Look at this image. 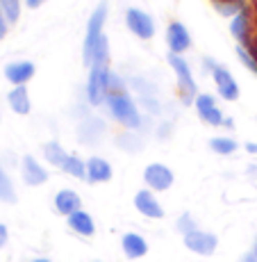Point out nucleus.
Instances as JSON below:
<instances>
[{"mask_svg": "<svg viewBox=\"0 0 257 262\" xmlns=\"http://www.w3.org/2000/svg\"><path fill=\"white\" fill-rule=\"evenodd\" d=\"M244 262H257V260H255V255H246Z\"/></svg>", "mask_w": 257, "mask_h": 262, "instance_id": "obj_30", "label": "nucleus"}, {"mask_svg": "<svg viewBox=\"0 0 257 262\" xmlns=\"http://www.w3.org/2000/svg\"><path fill=\"white\" fill-rule=\"evenodd\" d=\"M109 100V107H112V114L116 117L119 123H123L125 128H139L141 117H139V110L137 105L130 100V96L125 92H114L107 96Z\"/></svg>", "mask_w": 257, "mask_h": 262, "instance_id": "obj_2", "label": "nucleus"}, {"mask_svg": "<svg viewBox=\"0 0 257 262\" xmlns=\"http://www.w3.org/2000/svg\"><path fill=\"white\" fill-rule=\"evenodd\" d=\"M68 226L75 230V233L84 235V237H89V235L96 233V224H94L91 214L82 212V210H78V212H73L68 216Z\"/></svg>", "mask_w": 257, "mask_h": 262, "instance_id": "obj_18", "label": "nucleus"}, {"mask_svg": "<svg viewBox=\"0 0 257 262\" xmlns=\"http://www.w3.org/2000/svg\"><path fill=\"white\" fill-rule=\"evenodd\" d=\"M0 199L3 201H7V203H14V187H12V183H9V178L5 176V171L0 169Z\"/></svg>", "mask_w": 257, "mask_h": 262, "instance_id": "obj_23", "label": "nucleus"}, {"mask_svg": "<svg viewBox=\"0 0 257 262\" xmlns=\"http://www.w3.org/2000/svg\"><path fill=\"white\" fill-rule=\"evenodd\" d=\"M0 7L7 14L9 21H16L18 14H21V7H18V0H0Z\"/></svg>", "mask_w": 257, "mask_h": 262, "instance_id": "obj_24", "label": "nucleus"}, {"mask_svg": "<svg viewBox=\"0 0 257 262\" xmlns=\"http://www.w3.org/2000/svg\"><path fill=\"white\" fill-rule=\"evenodd\" d=\"M5 75H7L9 82H14L16 87H21V84H25L34 75V64L32 62H14L5 69Z\"/></svg>", "mask_w": 257, "mask_h": 262, "instance_id": "obj_13", "label": "nucleus"}, {"mask_svg": "<svg viewBox=\"0 0 257 262\" xmlns=\"http://www.w3.org/2000/svg\"><path fill=\"white\" fill-rule=\"evenodd\" d=\"M184 244H187L189 251L198 255H212L216 249V237L212 233H205V230H191V233L184 235Z\"/></svg>", "mask_w": 257, "mask_h": 262, "instance_id": "obj_6", "label": "nucleus"}, {"mask_svg": "<svg viewBox=\"0 0 257 262\" xmlns=\"http://www.w3.org/2000/svg\"><path fill=\"white\" fill-rule=\"evenodd\" d=\"M7 100H9V105H12V110L16 114H28L30 112V98H28V89L23 87H16V89H12L7 96Z\"/></svg>", "mask_w": 257, "mask_h": 262, "instance_id": "obj_19", "label": "nucleus"}, {"mask_svg": "<svg viewBox=\"0 0 257 262\" xmlns=\"http://www.w3.org/2000/svg\"><path fill=\"white\" fill-rule=\"evenodd\" d=\"M43 155H46V160L50 164H55V167H64V162L68 160V155L64 153V148L57 142H50L43 146Z\"/></svg>", "mask_w": 257, "mask_h": 262, "instance_id": "obj_20", "label": "nucleus"}, {"mask_svg": "<svg viewBox=\"0 0 257 262\" xmlns=\"http://www.w3.org/2000/svg\"><path fill=\"white\" fill-rule=\"evenodd\" d=\"M209 148L214 150V153H219V155H230V153H235L237 150V142L235 139H230V137H214L209 142Z\"/></svg>", "mask_w": 257, "mask_h": 262, "instance_id": "obj_22", "label": "nucleus"}, {"mask_svg": "<svg viewBox=\"0 0 257 262\" xmlns=\"http://www.w3.org/2000/svg\"><path fill=\"white\" fill-rule=\"evenodd\" d=\"M121 246H123L125 255L132 260L141 258V255H146V251H148V244H146L144 237H139L137 233H125L123 239H121Z\"/></svg>", "mask_w": 257, "mask_h": 262, "instance_id": "obj_16", "label": "nucleus"}, {"mask_svg": "<svg viewBox=\"0 0 257 262\" xmlns=\"http://www.w3.org/2000/svg\"><path fill=\"white\" fill-rule=\"evenodd\" d=\"M246 18H248V30H246V39L241 41V48L248 50L257 62V0H253L250 9H244Z\"/></svg>", "mask_w": 257, "mask_h": 262, "instance_id": "obj_11", "label": "nucleus"}, {"mask_svg": "<svg viewBox=\"0 0 257 262\" xmlns=\"http://www.w3.org/2000/svg\"><path fill=\"white\" fill-rule=\"evenodd\" d=\"M253 255H255V260H257V242H255V251H253Z\"/></svg>", "mask_w": 257, "mask_h": 262, "instance_id": "obj_31", "label": "nucleus"}, {"mask_svg": "<svg viewBox=\"0 0 257 262\" xmlns=\"http://www.w3.org/2000/svg\"><path fill=\"white\" fill-rule=\"evenodd\" d=\"M87 178L91 183H105L112 178V167L109 162H105L103 158H91L87 162Z\"/></svg>", "mask_w": 257, "mask_h": 262, "instance_id": "obj_17", "label": "nucleus"}, {"mask_svg": "<svg viewBox=\"0 0 257 262\" xmlns=\"http://www.w3.org/2000/svg\"><path fill=\"white\" fill-rule=\"evenodd\" d=\"M34 262H48V260H34Z\"/></svg>", "mask_w": 257, "mask_h": 262, "instance_id": "obj_32", "label": "nucleus"}, {"mask_svg": "<svg viewBox=\"0 0 257 262\" xmlns=\"http://www.w3.org/2000/svg\"><path fill=\"white\" fill-rule=\"evenodd\" d=\"M134 208H137L141 214L150 216V219H159V216H164L162 205L157 203V199H155L148 189L137 191V196H134Z\"/></svg>", "mask_w": 257, "mask_h": 262, "instance_id": "obj_10", "label": "nucleus"}, {"mask_svg": "<svg viewBox=\"0 0 257 262\" xmlns=\"http://www.w3.org/2000/svg\"><path fill=\"white\" fill-rule=\"evenodd\" d=\"M87 96L91 105H100L109 96V71L107 64H94L91 73H89V84H87Z\"/></svg>", "mask_w": 257, "mask_h": 262, "instance_id": "obj_4", "label": "nucleus"}, {"mask_svg": "<svg viewBox=\"0 0 257 262\" xmlns=\"http://www.w3.org/2000/svg\"><path fill=\"white\" fill-rule=\"evenodd\" d=\"M23 178L28 185H43L48 180V173L41 164H37V160L25 155L23 158Z\"/></svg>", "mask_w": 257, "mask_h": 262, "instance_id": "obj_14", "label": "nucleus"}, {"mask_svg": "<svg viewBox=\"0 0 257 262\" xmlns=\"http://www.w3.org/2000/svg\"><path fill=\"white\" fill-rule=\"evenodd\" d=\"M43 0H28V7H39Z\"/></svg>", "mask_w": 257, "mask_h": 262, "instance_id": "obj_28", "label": "nucleus"}, {"mask_svg": "<svg viewBox=\"0 0 257 262\" xmlns=\"http://www.w3.org/2000/svg\"><path fill=\"white\" fill-rule=\"evenodd\" d=\"M105 16H107V3H100L98 7H96V12L91 14V18H89L87 37H84L82 57H84V64H87V67H91V64H94V55H96V50H98L100 39H103Z\"/></svg>", "mask_w": 257, "mask_h": 262, "instance_id": "obj_1", "label": "nucleus"}, {"mask_svg": "<svg viewBox=\"0 0 257 262\" xmlns=\"http://www.w3.org/2000/svg\"><path fill=\"white\" fill-rule=\"evenodd\" d=\"M80 205H82V201H80V196L75 194L73 189H62L57 196H55V208H57L62 214H66V216L78 212Z\"/></svg>", "mask_w": 257, "mask_h": 262, "instance_id": "obj_15", "label": "nucleus"}, {"mask_svg": "<svg viewBox=\"0 0 257 262\" xmlns=\"http://www.w3.org/2000/svg\"><path fill=\"white\" fill-rule=\"evenodd\" d=\"M169 64L173 67L175 78H178L180 98H182L184 105H189L191 100L196 98V82H194V75L189 71V64L182 59V55H173V53H171V57H169Z\"/></svg>", "mask_w": 257, "mask_h": 262, "instance_id": "obj_3", "label": "nucleus"}, {"mask_svg": "<svg viewBox=\"0 0 257 262\" xmlns=\"http://www.w3.org/2000/svg\"><path fill=\"white\" fill-rule=\"evenodd\" d=\"M178 228H180V230H184V235H187V233H191V230H196V228H194V224H191V219H189L187 214H184L182 219L178 221Z\"/></svg>", "mask_w": 257, "mask_h": 262, "instance_id": "obj_25", "label": "nucleus"}, {"mask_svg": "<svg viewBox=\"0 0 257 262\" xmlns=\"http://www.w3.org/2000/svg\"><path fill=\"white\" fill-rule=\"evenodd\" d=\"M196 110H198L200 119L207 121L209 125H221V123H225L223 114H221V110L214 105V98H212L209 94L196 96Z\"/></svg>", "mask_w": 257, "mask_h": 262, "instance_id": "obj_9", "label": "nucleus"}, {"mask_svg": "<svg viewBox=\"0 0 257 262\" xmlns=\"http://www.w3.org/2000/svg\"><path fill=\"white\" fill-rule=\"evenodd\" d=\"M144 180L150 189H157V191H164L173 185V171L164 164H150L146 167L144 171Z\"/></svg>", "mask_w": 257, "mask_h": 262, "instance_id": "obj_5", "label": "nucleus"}, {"mask_svg": "<svg viewBox=\"0 0 257 262\" xmlns=\"http://www.w3.org/2000/svg\"><path fill=\"white\" fill-rule=\"evenodd\" d=\"M62 169L66 171L68 176H73V178H84V176H87V164L80 158H75V155H68V160L64 162Z\"/></svg>", "mask_w": 257, "mask_h": 262, "instance_id": "obj_21", "label": "nucleus"}, {"mask_svg": "<svg viewBox=\"0 0 257 262\" xmlns=\"http://www.w3.org/2000/svg\"><path fill=\"white\" fill-rule=\"evenodd\" d=\"M169 46L173 50V55H182L184 50L191 46V37L182 23L175 21L169 25Z\"/></svg>", "mask_w": 257, "mask_h": 262, "instance_id": "obj_12", "label": "nucleus"}, {"mask_svg": "<svg viewBox=\"0 0 257 262\" xmlns=\"http://www.w3.org/2000/svg\"><path fill=\"white\" fill-rule=\"evenodd\" d=\"M212 75H214V82H216V87H219V94L223 96L225 100H237V98H239V87H237V80L230 75L228 69L214 67V69H212Z\"/></svg>", "mask_w": 257, "mask_h": 262, "instance_id": "obj_8", "label": "nucleus"}, {"mask_svg": "<svg viewBox=\"0 0 257 262\" xmlns=\"http://www.w3.org/2000/svg\"><path fill=\"white\" fill-rule=\"evenodd\" d=\"M246 150L248 153H257V144H246Z\"/></svg>", "mask_w": 257, "mask_h": 262, "instance_id": "obj_29", "label": "nucleus"}, {"mask_svg": "<svg viewBox=\"0 0 257 262\" xmlns=\"http://www.w3.org/2000/svg\"><path fill=\"white\" fill-rule=\"evenodd\" d=\"M125 21H128V28L132 30L134 34H137L139 39H150L155 34V23L153 18L148 16L146 12H141V9H128V16H125Z\"/></svg>", "mask_w": 257, "mask_h": 262, "instance_id": "obj_7", "label": "nucleus"}, {"mask_svg": "<svg viewBox=\"0 0 257 262\" xmlns=\"http://www.w3.org/2000/svg\"><path fill=\"white\" fill-rule=\"evenodd\" d=\"M5 32H7V25H5V18H3V14H0V39L5 37Z\"/></svg>", "mask_w": 257, "mask_h": 262, "instance_id": "obj_27", "label": "nucleus"}, {"mask_svg": "<svg viewBox=\"0 0 257 262\" xmlns=\"http://www.w3.org/2000/svg\"><path fill=\"white\" fill-rule=\"evenodd\" d=\"M7 244V226H3L0 224V249Z\"/></svg>", "mask_w": 257, "mask_h": 262, "instance_id": "obj_26", "label": "nucleus"}]
</instances>
